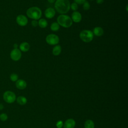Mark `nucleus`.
Listing matches in <instances>:
<instances>
[{"label": "nucleus", "instance_id": "f03ea898", "mask_svg": "<svg viewBox=\"0 0 128 128\" xmlns=\"http://www.w3.org/2000/svg\"><path fill=\"white\" fill-rule=\"evenodd\" d=\"M27 16L34 20H39L42 15L41 10L36 6H33L30 8L26 12Z\"/></svg>", "mask_w": 128, "mask_h": 128}, {"label": "nucleus", "instance_id": "39448f33", "mask_svg": "<svg viewBox=\"0 0 128 128\" xmlns=\"http://www.w3.org/2000/svg\"><path fill=\"white\" fill-rule=\"evenodd\" d=\"M3 98L4 101L8 104L14 102L16 99V96L14 92L12 91H6L3 95Z\"/></svg>", "mask_w": 128, "mask_h": 128}, {"label": "nucleus", "instance_id": "5701e85b", "mask_svg": "<svg viewBox=\"0 0 128 128\" xmlns=\"http://www.w3.org/2000/svg\"><path fill=\"white\" fill-rule=\"evenodd\" d=\"M8 116L6 114L3 113V114H0V120L2 121L6 120H8Z\"/></svg>", "mask_w": 128, "mask_h": 128}, {"label": "nucleus", "instance_id": "6ab92c4d", "mask_svg": "<svg viewBox=\"0 0 128 128\" xmlns=\"http://www.w3.org/2000/svg\"><path fill=\"white\" fill-rule=\"evenodd\" d=\"M94 122L90 120H86L84 123L85 128H94Z\"/></svg>", "mask_w": 128, "mask_h": 128}, {"label": "nucleus", "instance_id": "ddd939ff", "mask_svg": "<svg viewBox=\"0 0 128 128\" xmlns=\"http://www.w3.org/2000/svg\"><path fill=\"white\" fill-rule=\"evenodd\" d=\"M92 33L94 35H95L96 36H100L104 34V30L101 27L96 26L94 28Z\"/></svg>", "mask_w": 128, "mask_h": 128}, {"label": "nucleus", "instance_id": "423d86ee", "mask_svg": "<svg viewBox=\"0 0 128 128\" xmlns=\"http://www.w3.org/2000/svg\"><path fill=\"white\" fill-rule=\"evenodd\" d=\"M46 41L50 45H56L59 42L58 36L54 34H49L46 38Z\"/></svg>", "mask_w": 128, "mask_h": 128}, {"label": "nucleus", "instance_id": "7ed1b4c3", "mask_svg": "<svg viewBox=\"0 0 128 128\" xmlns=\"http://www.w3.org/2000/svg\"><path fill=\"white\" fill-rule=\"evenodd\" d=\"M57 22L58 24L64 28H68L72 24V20L69 16L66 14H60L57 18Z\"/></svg>", "mask_w": 128, "mask_h": 128}, {"label": "nucleus", "instance_id": "bb28decb", "mask_svg": "<svg viewBox=\"0 0 128 128\" xmlns=\"http://www.w3.org/2000/svg\"><path fill=\"white\" fill-rule=\"evenodd\" d=\"M96 3L98 4H102L104 2V0H96Z\"/></svg>", "mask_w": 128, "mask_h": 128}, {"label": "nucleus", "instance_id": "dca6fc26", "mask_svg": "<svg viewBox=\"0 0 128 128\" xmlns=\"http://www.w3.org/2000/svg\"><path fill=\"white\" fill-rule=\"evenodd\" d=\"M38 26L41 28H45L48 26V22L44 18H40L38 22Z\"/></svg>", "mask_w": 128, "mask_h": 128}, {"label": "nucleus", "instance_id": "aec40b11", "mask_svg": "<svg viewBox=\"0 0 128 128\" xmlns=\"http://www.w3.org/2000/svg\"><path fill=\"white\" fill-rule=\"evenodd\" d=\"M82 8L83 9L85 10H88L90 8V4L88 1H86L83 4H82Z\"/></svg>", "mask_w": 128, "mask_h": 128}, {"label": "nucleus", "instance_id": "f3484780", "mask_svg": "<svg viewBox=\"0 0 128 128\" xmlns=\"http://www.w3.org/2000/svg\"><path fill=\"white\" fill-rule=\"evenodd\" d=\"M17 102L20 105H24L27 102L26 98L23 96H19L16 99Z\"/></svg>", "mask_w": 128, "mask_h": 128}, {"label": "nucleus", "instance_id": "4be33fe9", "mask_svg": "<svg viewBox=\"0 0 128 128\" xmlns=\"http://www.w3.org/2000/svg\"><path fill=\"white\" fill-rule=\"evenodd\" d=\"M70 8H71L72 10L76 11V10L78 9V5L76 2H73L71 4H70Z\"/></svg>", "mask_w": 128, "mask_h": 128}, {"label": "nucleus", "instance_id": "cd10ccee", "mask_svg": "<svg viewBox=\"0 0 128 128\" xmlns=\"http://www.w3.org/2000/svg\"><path fill=\"white\" fill-rule=\"evenodd\" d=\"M56 0H48V2H49L50 3V4H54V3L55 2H56Z\"/></svg>", "mask_w": 128, "mask_h": 128}, {"label": "nucleus", "instance_id": "9b49d317", "mask_svg": "<svg viewBox=\"0 0 128 128\" xmlns=\"http://www.w3.org/2000/svg\"><path fill=\"white\" fill-rule=\"evenodd\" d=\"M76 125V122L74 120L70 118L67 120L64 125V128H74Z\"/></svg>", "mask_w": 128, "mask_h": 128}, {"label": "nucleus", "instance_id": "20e7f679", "mask_svg": "<svg viewBox=\"0 0 128 128\" xmlns=\"http://www.w3.org/2000/svg\"><path fill=\"white\" fill-rule=\"evenodd\" d=\"M80 38L84 42H90L93 40L94 34L90 30H84L80 32Z\"/></svg>", "mask_w": 128, "mask_h": 128}, {"label": "nucleus", "instance_id": "b1692460", "mask_svg": "<svg viewBox=\"0 0 128 128\" xmlns=\"http://www.w3.org/2000/svg\"><path fill=\"white\" fill-rule=\"evenodd\" d=\"M56 126L58 128H62L63 126V122L62 120H59L56 122Z\"/></svg>", "mask_w": 128, "mask_h": 128}, {"label": "nucleus", "instance_id": "393cba45", "mask_svg": "<svg viewBox=\"0 0 128 128\" xmlns=\"http://www.w3.org/2000/svg\"><path fill=\"white\" fill-rule=\"evenodd\" d=\"M86 0H74V2L77 4H82Z\"/></svg>", "mask_w": 128, "mask_h": 128}, {"label": "nucleus", "instance_id": "412c9836", "mask_svg": "<svg viewBox=\"0 0 128 128\" xmlns=\"http://www.w3.org/2000/svg\"><path fill=\"white\" fill-rule=\"evenodd\" d=\"M10 79L12 82H16L18 80V75L16 74H12L10 76Z\"/></svg>", "mask_w": 128, "mask_h": 128}, {"label": "nucleus", "instance_id": "9d476101", "mask_svg": "<svg viewBox=\"0 0 128 128\" xmlns=\"http://www.w3.org/2000/svg\"><path fill=\"white\" fill-rule=\"evenodd\" d=\"M71 18L72 22L76 23H78L81 21L82 18V16L80 12L77 11H74L72 12V14Z\"/></svg>", "mask_w": 128, "mask_h": 128}, {"label": "nucleus", "instance_id": "a211bd4d", "mask_svg": "<svg viewBox=\"0 0 128 128\" xmlns=\"http://www.w3.org/2000/svg\"><path fill=\"white\" fill-rule=\"evenodd\" d=\"M50 28L52 31L56 32L60 29V25L58 22H54L51 24L50 26Z\"/></svg>", "mask_w": 128, "mask_h": 128}, {"label": "nucleus", "instance_id": "0eeeda50", "mask_svg": "<svg viewBox=\"0 0 128 128\" xmlns=\"http://www.w3.org/2000/svg\"><path fill=\"white\" fill-rule=\"evenodd\" d=\"M10 56L12 60L14 61H18L20 60L22 56V53L20 50L18 48H14L11 51Z\"/></svg>", "mask_w": 128, "mask_h": 128}, {"label": "nucleus", "instance_id": "c85d7f7f", "mask_svg": "<svg viewBox=\"0 0 128 128\" xmlns=\"http://www.w3.org/2000/svg\"><path fill=\"white\" fill-rule=\"evenodd\" d=\"M18 45L16 44H14V48H18Z\"/></svg>", "mask_w": 128, "mask_h": 128}, {"label": "nucleus", "instance_id": "f257e3e1", "mask_svg": "<svg viewBox=\"0 0 128 128\" xmlns=\"http://www.w3.org/2000/svg\"><path fill=\"white\" fill-rule=\"evenodd\" d=\"M70 4L68 0H56L54 2V8L58 13L64 14L70 10Z\"/></svg>", "mask_w": 128, "mask_h": 128}, {"label": "nucleus", "instance_id": "4468645a", "mask_svg": "<svg viewBox=\"0 0 128 128\" xmlns=\"http://www.w3.org/2000/svg\"><path fill=\"white\" fill-rule=\"evenodd\" d=\"M30 48V46L29 44L27 42H22L20 45V50L23 52H28Z\"/></svg>", "mask_w": 128, "mask_h": 128}, {"label": "nucleus", "instance_id": "f8f14e48", "mask_svg": "<svg viewBox=\"0 0 128 128\" xmlns=\"http://www.w3.org/2000/svg\"><path fill=\"white\" fill-rule=\"evenodd\" d=\"M16 87L20 90H24L26 86V82L23 80H18L16 81Z\"/></svg>", "mask_w": 128, "mask_h": 128}, {"label": "nucleus", "instance_id": "2eb2a0df", "mask_svg": "<svg viewBox=\"0 0 128 128\" xmlns=\"http://www.w3.org/2000/svg\"><path fill=\"white\" fill-rule=\"evenodd\" d=\"M62 52V48L60 45H56L52 49V52L54 56H58Z\"/></svg>", "mask_w": 128, "mask_h": 128}, {"label": "nucleus", "instance_id": "6e6552de", "mask_svg": "<svg viewBox=\"0 0 128 128\" xmlns=\"http://www.w3.org/2000/svg\"><path fill=\"white\" fill-rule=\"evenodd\" d=\"M16 22L19 26H24L27 24L28 22V20L25 16L23 14H20L17 16L16 18Z\"/></svg>", "mask_w": 128, "mask_h": 128}, {"label": "nucleus", "instance_id": "1a4fd4ad", "mask_svg": "<svg viewBox=\"0 0 128 128\" xmlns=\"http://www.w3.org/2000/svg\"><path fill=\"white\" fill-rule=\"evenodd\" d=\"M56 14V10H55L51 7L47 8L44 12V16H45L48 18L50 19L54 16Z\"/></svg>", "mask_w": 128, "mask_h": 128}, {"label": "nucleus", "instance_id": "c756f323", "mask_svg": "<svg viewBox=\"0 0 128 128\" xmlns=\"http://www.w3.org/2000/svg\"><path fill=\"white\" fill-rule=\"evenodd\" d=\"M3 108H4L3 105L2 104H0V110H2Z\"/></svg>", "mask_w": 128, "mask_h": 128}, {"label": "nucleus", "instance_id": "7c9ffc66", "mask_svg": "<svg viewBox=\"0 0 128 128\" xmlns=\"http://www.w3.org/2000/svg\"></svg>", "mask_w": 128, "mask_h": 128}, {"label": "nucleus", "instance_id": "a878e982", "mask_svg": "<svg viewBox=\"0 0 128 128\" xmlns=\"http://www.w3.org/2000/svg\"><path fill=\"white\" fill-rule=\"evenodd\" d=\"M31 24L34 27H36L38 26V22L36 20H33L31 22Z\"/></svg>", "mask_w": 128, "mask_h": 128}]
</instances>
